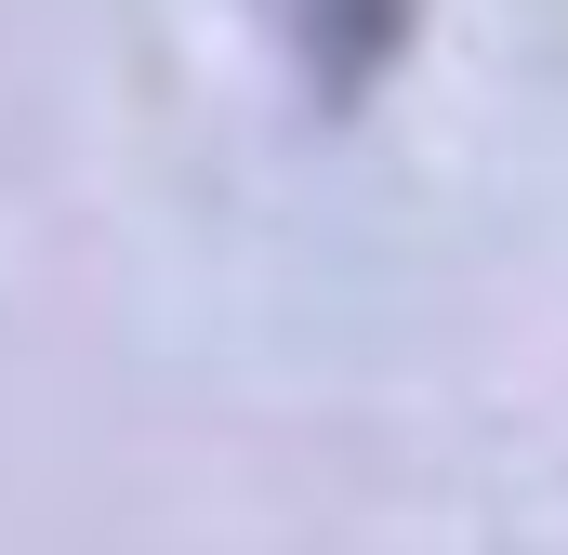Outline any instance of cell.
Returning a JSON list of instances; mask_svg holds the SVG:
<instances>
[{
  "instance_id": "cell-1",
  "label": "cell",
  "mask_w": 568,
  "mask_h": 555,
  "mask_svg": "<svg viewBox=\"0 0 568 555\" xmlns=\"http://www.w3.org/2000/svg\"><path fill=\"white\" fill-rule=\"evenodd\" d=\"M397 27H410V0H304V67H317L331 93H357V80L397 53Z\"/></svg>"
}]
</instances>
